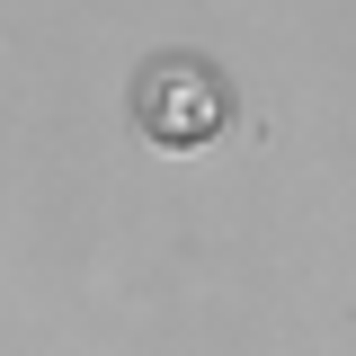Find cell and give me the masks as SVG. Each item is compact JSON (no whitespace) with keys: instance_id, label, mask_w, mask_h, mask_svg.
I'll return each mask as SVG.
<instances>
[{"instance_id":"1","label":"cell","mask_w":356,"mask_h":356,"mask_svg":"<svg viewBox=\"0 0 356 356\" xmlns=\"http://www.w3.org/2000/svg\"><path fill=\"white\" fill-rule=\"evenodd\" d=\"M125 116H134V134H143L152 152H170V161L250 134V107H241L232 72L205 63V54H152V63L134 72V89H125Z\"/></svg>"}]
</instances>
